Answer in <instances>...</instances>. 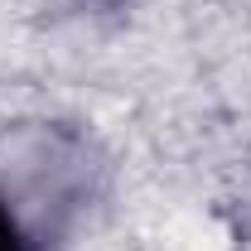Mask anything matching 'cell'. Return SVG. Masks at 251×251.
<instances>
[{
	"instance_id": "1",
	"label": "cell",
	"mask_w": 251,
	"mask_h": 251,
	"mask_svg": "<svg viewBox=\"0 0 251 251\" xmlns=\"http://www.w3.org/2000/svg\"><path fill=\"white\" fill-rule=\"evenodd\" d=\"M0 251H29L25 232H20V222L5 213V203H0Z\"/></svg>"
}]
</instances>
